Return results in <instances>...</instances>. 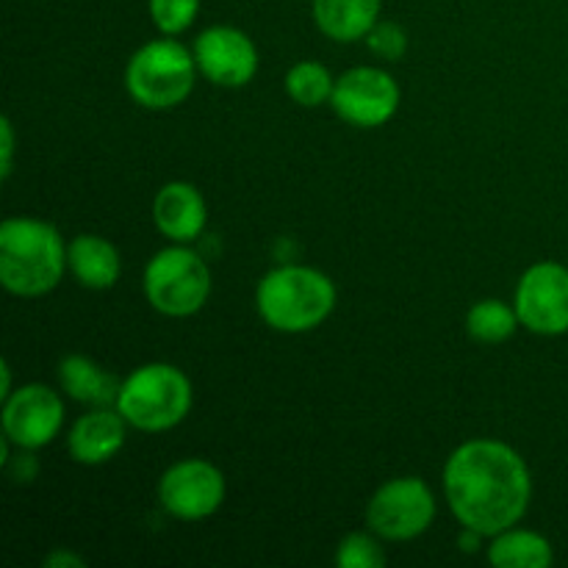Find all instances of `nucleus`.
<instances>
[{
    "instance_id": "obj_13",
    "label": "nucleus",
    "mask_w": 568,
    "mask_h": 568,
    "mask_svg": "<svg viewBox=\"0 0 568 568\" xmlns=\"http://www.w3.org/2000/svg\"><path fill=\"white\" fill-rule=\"evenodd\" d=\"M153 222L161 236L175 244H189L203 236L209 209L200 189L186 181L166 183L153 200Z\"/></svg>"
},
{
    "instance_id": "obj_8",
    "label": "nucleus",
    "mask_w": 568,
    "mask_h": 568,
    "mask_svg": "<svg viewBox=\"0 0 568 568\" xmlns=\"http://www.w3.org/2000/svg\"><path fill=\"white\" fill-rule=\"evenodd\" d=\"M514 308L521 327L538 336L568 333V266L555 261L532 264L516 286Z\"/></svg>"
},
{
    "instance_id": "obj_9",
    "label": "nucleus",
    "mask_w": 568,
    "mask_h": 568,
    "mask_svg": "<svg viewBox=\"0 0 568 568\" xmlns=\"http://www.w3.org/2000/svg\"><path fill=\"white\" fill-rule=\"evenodd\" d=\"M159 499L172 519H209L225 503V477L203 458L178 460L161 477Z\"/></svg>"
},
{
    "instance_id": "obj_16",
    "label": "nucleus",
    "mask_w": 568,
    "mask_h": 568,
    "mask_svg": "<svg viewBox=\"0 0 568 568\" xmlns=\"http://www.w3.org/2000/svg\"><path fill=\"white\" fill-rule=\"evenodd\" d=\"M59 383L67 397L92 408H111L116 405L122 383L111 372L94 364L87 355H67L59 364Z\"/></svg>"
},
{
    "instance_id": "obj_14",
    "label": "nucleus",
    "mask_w": 568,
    "mask_h": 568,
    "mask_svg": "<svg viewBox=\"0 0 568 568\" xmlns=\"http://www.w3.org/2000/svg\"><path fill=\"white\" fill-rule=\"evenodd\" d=\"M125 416L116 408H94L92 414H83L72 425L70 436H67V449L78 464L100 466L125 447Z\"/></svg>"
},
{
    "instance_id": "obj_22",
    "label": "nucleus",
    "mask_w": 568,
    "mask_h": 568,
    "mask_svg": "<svg viewBox=\"0 0 568 568\" xmlns=\"http://www.w3.org/2000/svg\"><path fill=\"white\" fill-rule=\"evenodd\" d=\"M336 564L342 568H383L386 566V552L369 532H349L338 544Z\"/></svg>"
},
{
    "instance_id": "obj_27",
    "label": "nucleus",
    "mask_w": 568,
    "mask_h": 568,
    "mask_svg": "<svg viewBox=\"0 0 568 568\" xmlns=\"http://www.w3.org/2000/svg\"><path fill=\"white\" fill-rule=\"evenodd\" d=\"M0 375H3V386H0V397H9L11 394V369L9 364H0Z\"/></svg>"
},
{
    "instance_id": "obj_6",
    "label": "nucleus",
    "mask_w": 568,
    "mask_h": 568,
    "mask_svg": "<svg viewBox=\"0 0 568 568\" xmlns=\"http://www.w3.org/2000/svg\"><path fill=\"white\" fill-rule=\"evenodd\" d=\"M211 294V270L203 255L194 250L175 244L144 266V297L159 314L183 320L192 316L209 303Z\"/></svg>"
},
{
    "instance_id": "obj_20",
    "label": "nucleus",
    "mask_w": 568,
    "mask_h": 568,
    "mask_svg": "<svg viewBox=\"0 0 568 568\" xmlns=\"http://www.w3.org/2000/svg\"><path fill=\"white\" fill-rule=\"evenodd\" d=\"M333 89H336V81H333L331 70L320 61H300L286 72L288 98L297 105H305V109L331 103Z\"/></svg>"
},
{
    "instance_id": "obj_11",
    "label": "nucleus",
    "mask_w": 568,
    "mask_h": 568,
    "mask_svg": "<svg viewBox=\"0 0 568 568\" xmlns=\"http://www.w3.org/2000/svg\"><path fill=\"white\" fill-rule=\"evenodd\" d=\"M64 425V403L39 383L17 388L3 399V436L17 449H42Z\"/></svg>"
},
{
    "instance_id": "obj_18",
    "label": "nucleus",
    "mask_w": 568,
    "mask_h": 568,
    "mask_svg": "<svg viewBox=\"0 0 568 568\" xmlns=\"http://www.w3.org/2000/svg\"><path fill=\"white\" fill-rule=\"evenodd\" d=\"M488 560L497 568H547L555 560V552L541 532L510 527L494 536Z\"/></svg>"
},
{
    "instance_id": "obj_12",
    "label": "nucleus",
    "mask_w": 568,
    "mask_h": 568,
    "mask_svg": "<svg viewBox=\"0 0 568 568\" xmlns=\"http://www.w3.org/2000/svg\"><path fill=\"white\" fill-rule=\"evenodd\" d=\"M194 61L200 75L216 87H247L258 72V50L253 39L233 26H211L194 39Z\"/></svg>"
},
{
    "instance_id": "obj_10",
    "label": "nucleus",
    "mask_w": 568,
    "mask_h": 568,
    "mask_svg": "<svg viewBox=\"0 0 568 568\" xmlns=\"http://www.w3.org/2000/svg\"><path fill=\"white\" fill-rule=\"evenodd\" d=\"M399 83L381 67H353L336 78L331 105L355 128H381L397 114Z\"/></svg>"
},
{
    "instance_id": "obj_15",
    "label": "nucleus",
    "mask_w": 568,
    "mask_h": 568,
    "mask_svg": "<svg viewBox=\"0 0 568 568\" xmlns=\"http://www.w3.org/2000/svg\"><path fill=\"white\" fill-rule=\"evenodd\" d=\"M67 264L81 286L103 292L120 281L122 261L114 244L94 233H81L67 247Z\"/></svg>"
},
{
    "instance_id": "obj_7",
    "label": "nucleus",
    "mask_w": 568,
    "mask_h": 568,
    "mask_svg": "<svg viewBox=\"0 0 568 568\" xmlns=\"http://www.w3.org/2000/svg\"><path fill=\"white\" fill-rule=\"evenodd\" d=\"M433 519H436V497L419 477H397L383 483L366 508V525L386 541H410L430 530Z\"/></svg>"
},
{
    "instance_id": "obj_17",
    "label": "nucleus",
    "mask_w": 568,
    "mask_h": 568,
    "mask_svg": "<svg viewBox=\"0 0 568 568\" xmlns=\"http://www.w3.org/2000/svg\"><path fill=\"white\" fill-rule=\"evenodd\" d=\"M383 0H314V20L333 42H358L377 26Z\"/></svg>"
},
{
    "instance_id": "obj_23",
    "label": "nucleus",
    "mask_w": 568,
    "mask_h": 568,
    "mask_svg": "<svg viewBox=\"0 0 568 568\" xmlns=\"http://www.w3.org/2000/svg\"><path fill=\"white\" fill-rule=\"evenodd\" d=\"M366 44L375 55L386 61H399L408 50V37L397 22H377L369 33H366Z\"/></svg>"
},
{
    "instance_id": "obj_4",
    "label": "nucleus",
    "mask_w": 568,
    "mask_h": 568,
    "mask_svg": "<svg viewBox=\"0 0 568 568\" xmlns=\"http://www.w3.org/2000/svg\"><path fill=\"white\" fill-rule=\"evenodd\" d=\"M194 403L192 383L172 364H144L122 381L114 408L142 433H164L181 425Z\"/></svg>"
},
{
    "instance_id": "obj_19",
    "label": "nucleus",
    "mask_w": 568,
    "mask_h": 568,
    "mask_svg": "<svg viewBox=\"0 0 568 568\" xmlns=\"http://www.w3.org/2000/svg\"><path fill=\"white\" fill-rule=\"evenodd\" d=\"M519 314L503 300H480L466 314V331L480 344H503L519 327Z\"/></svg>"
},
{
    "instance_id": "obj_3",
    "label": "nucleus",
    "mask_w": 568,
    "mask_h": 568,
    "mask_svg": "<svg viewBox=\"0 0 568 568\" xmlns=\"http://www.w3.org/2000/svg\"><path fill=\"white\" fill-rule=\"evenodd\" d=\"M255 308L272 331L308 333L336 308V286L325 272L311 266H277L261 277Z\"/></svg>"
},
{
    "instance_id": "obj_26",
    "label": "nucleus",
    "mask_w": 568,
    "mask_h": 568,
    "mask_svg": "<svg viewBox=\"0 0 568 568\" xmlns=\"http://www.w3.org/2000/svg\"><path fill=\"white\" fill-rule=\"evenodd\" d=\"M44 564H48L50 568H64V566L81 568L83 560L78 558V555H72V552H53L48 560H44Z\"/></svg>"
},
{
    "instance_id": "obj_5",
    "label": "nucleus",
    "mask_w": 568,
    "mask_h": 568,
    "mask_svg": "<svg viewBox=\"0 0 568 568\" xmlns=\"http://www.w3.org/2000/svg\"><path fill=\"white\" fill-rule=\"evenodd\" d=\"M197 61L178 39L164 37L142 44L125 67V89L139 105L153 111L175 109L192 94Z\"/></svg>"
},
{
    "instance_id": "obj_21",
    "label": "nucleus",
    "mask_w": 568,
    "mask_h": 568,
    "mask_svg": "<svg viewBox=\"0 0 568 568\" xmlns=\"http://www.w3.org/2000/svg\"><path fill=\"white\" fill-rule=\"evenodd\" d=\"M150 20L164 37L189 31L200 14V0H148Z\"/></svg>"
},
{
    "instance_id": "obj_24",
    "label": "nucleus",
    "mask_w": 568,
    "mask_h": 568,
    "mask_svg": "<svg viewBox=\"0 0 568 568\" xmlns=\"http://www.w3.org/2000/svg\"><path fill=\"white\" fill-rule=\"evenodd\" d=\"M6 466H9L11 477H14L17 483H31L37 480L39 475V460L37 455H33V449H20L14 458L6 460Z\"/></svg>"
},
{
    "instance_id": "obj_2",
    "label": "nucleus",
    "mask_w": 568,
    "mask_h": 568,
    "mask_svg": "<svg viewBox=\"0 0 568 568\" xmlns=\"http://www.w3.org/2000/svg\"><path fill=\"white\" fill-rule=\"evenodd\" d=\"M67 247L50 222L11 216L0 225V283L17 297L53 292L67 270Z\"/></svg>"
},
{
    "instance_id": "obj_1",
    "label": "nucleus",
    "mask_w": 568,
    "mask_h": 568,
    "mask_svg": "<svg viewBox=\"0 0 568 568\" xmlns=\"http://www.w3.org/2000/svg\"><path fill=\"white\" fill-rule=\"evenodd\" d=\"M444 494L460 527L494 538L525 519L532 477L514 447L494 438H475L449 455Z\"/></svg>"
},
{
    "instance_id": "obj_25",
    "label": "nucleus",
    "mask_w": 568,
    "mask_h": 568,
    "mask_svg": "<svg viewBox=\"0 0 568 568\" xmlns=\"http://www.w3.org/2000/svg\"><path fill=\"white\" fill-rule=\"evenodd\" d=\"M0 133H3V148H0V153H3V164H0V175L9 178L11 175V159H14V128H11V122L0 120Z\"/></svg>"
}]
</instances>
